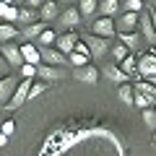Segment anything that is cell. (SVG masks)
<instances>
[{"label": "cell", "instance_id": "6da1fadb", "mask_svg": "<svg viewBox=\"0 0 156 156\" xmlns=\"http://www.w3.org/2000/svg\"><path fill=\"white\" fill-rule=\"evenodd\" d=\"M83 42L89 44V52H91V57H104L107 52H109V47H112V39H107V37H89L86 34L83 37Z\"/></svg>", "mask_w": 156, "mask_h": 156}, {"label": "cell", "instance_id": "7a4b0ae2", "mask_svg": "<svg viewBox=\"0 0 156 156\" xmlns=\"http://www.w3.org/2000/svg\"><path fill=\"white\" fill-rule=\"evenodd\" d=\"M31 86H34V78H23L21 83H18V89H16V94H13V99L5 104V109L8 112H13V109H18V107L23 104V101L29 99V91H31Z\"/></svg>", "mask_w": 156, "mask_h": 156}, {"label": "cell", "instance_id": "3957f363", "mask_svg": "<svg viewBox=\"0 0 156 156\" xmlns=\"http://www.w3.org/2000/svg\"><path fill=\"white\" fill-rule=\"evenodd\" d=\"M140 23V13H133V11H125L122 16H117L115 26H117V34H122V31H135Z\"/></svg>", "mask_w": 156, "mask_h": 156}, {"label": "cell", "instance_id": "277c9868", "mask_svg": "<svg viewBox=\"0 0 156 156\" xmlns=\"http://www.w3.org/2000/svg\"><path fill=\"white\" fill-rule=\"evenodd\" d=\"M18 78H13V76H5V78H0V104L5 107L8 101L13 99V94H16V89H18Z\"/></svg>", "mask_w": 156, "mask_h": 156}, {"label": "cell", "instance_id": "5b68a950", "mask_svg": "<svg viewBox=\"0 0 156 156\" xmlns=\"http://www.w3.org/2000/svg\"><path fill=\"white\" fill-rule=\"evenodd\" d=\"M42 62H44V65H57V68H62L68 62V55L65 52H60L57 50V47H42Z\"/></svg>", "mask_w": 156, "mask_h": 156}, {"label": "cell", "instance_id": "8992f818", "mask_svg": "<svg viewBox=\"0 0 156 156\" xmlns=\"http://www.w3.org/2000/svg\"><path fill=\"white\" fill-rule=\"evenodd\" d=\"M94 34H96V37H107V39H112V37L117 34L115 18H109V16H101V18H96V21H94Z\"/></svg>", "mask_w": 156, "mask_h": 156}, {"label": "cell", "instance_id": "52a82bcc", "mask_svg": "<svg viewBox=\"0 0 156 156\" xmlns=\"http://www.w3.org/2000/svg\"><path fill=\"white\" fill-rule=\"evenodd\" d=\"M3 57L8 60V65L11 68H21L23 65V55H21V47H16V44H11V42H3Z\"/></svg>", "mask_w": 156, "mask_h": 156}, {"label": "cell", "instance_id": "ba28073f", "mask_svg": "<svg viewBox=\"0 0 156 156\" xmlns=\"http://www.w3.org/2000/svg\"><path fill=\"white\" fill-rule=\"evenodd\" d=\"M138 73H140V78L156 76V55L154 52H146V55L138 57Z\"/></svg>", "mask_w": 156, "mask_h": 156}, {"label": "cell", "instance_id": "9c48e42d", "mask_svg": "<svg viewBox=\"0 0 156 156\" xmlns=\"http://www.w3.org/2000/svg\"><path fill=\"white\" fill-rule=\"evenodd\" d=\"M37 78H44V81H62L65 70L57 65H37Z\"/></svg>", "mask_w": 156, "mask_h": 156}, {"label": "cell", "instance_id": "30bf717a", "mask_svg": "<svg viewBox=\"0 0 156 156\" xmlns=\"http://www.w3.org/2000/svg\"><path fill=\"white\" fill-rule=\"evenodd\" d=\"M140 34H143V39H148V42H156V31H154V21H151V8L148 11H140Z\"/></svg>", "mask_w": 156, "mask_h": 156}, {"label": "cell", "instance_id": "8fae6325", "mask_svg": "<svg viewBox=\"0 0 156 156\" xmlns=\"http://www.w3.org/2000/svg\"><path fill=\"white\" fill-rule=\"evenodd\" d=\"M73 78L83 81V83H96V81H99V68H96V65H83V68H76V70H73Z\"/></svg>", "mask_w": 156, "mask_h": 156}, {"label": "cell", "instance_id": "7c38bea8", "mask_svg": "<svg viewBox=\"0 0 156 156\" xmlns=\"http://www.w3.org/2000/svg\"><path fill=\"white\" fill-rule=\"evenodd\" d=\"M76 44H78V34L76 31H68V34H62V37H57V50L60 52H65V55H70L73 50H76Z\"/></svg>", "mask_w": 156, "mask_h": 156}, {"label": "cell", "instance_id": "4fadbf2b", "mask_svg": "<svg viewBox=\"0 0 156 156\" xmlns=\"http://www.w3.org/2000/svg\"><path fill=\"white\" fill-rule=\"evenodd\" d=\"M133 89L138 91V94H143L146 99L151 101V104H156V86L151 83V81H146V78H138V81L133 83Z\"/></svg>", "mask_w": 156, "mask_h": 156}, {"label": "cell", "instance_id": "5bb4252c", "mask_svg": "<svg viewBox=\"0 0 156 156\" xmlns=\"http://www.w3.org/2000/svg\"><path fill=\"white\" fill-rule=\"evenodd\" d=\"M18 21H21L23 26H31V23L42 21V18H39V11H37V8H31V5H23V8H18Z\"/></svg>", "mask_w": 156, "mask_h": 156}, {"label": "cell", "instance_id": "9a60e30c", "mask_svg": "<svg viewBox=\"0 0 156 156\" xmlns=\"http://www.w3.org/2000/svg\"><path fill=\"white\" fill-rule=\"evenodd\" d=\"M21 55H23V62H31V65H42V52H39L37 47L31 44V42H26V44L21 47Z\"/></svg>", "mask_w": 156, "mask_h": 156}, {"label": "cell", "instance_id": "2e32d148", "mask_svg": "<svg viewBox=\"0 0 156 156\" xmlns=\"http://www.w3.org/2000/svg\"><path fill=\"white\" fill-rule=\"evenodd\" d=\"M104 73H107L109 81H115V83H120V86H122V83H130V76L122 70V68H117V65H107Z\"/></svg>", "mask_w": 156, "mask_h": 156}, {"label": "cell", "instance_id": "e0dca14e", "mask_svg": "<svg viewBox=\"0 0 156 156\" xmlns=\"http://www.w3.org/2000/svg\"><path fill=\"white\" fill-rule=\"evenodd\" d=\"M117 37H120V42H122L130 52H135L140 47V37H143V34H138V31H122V34H117Z\"/></svg>", "mask_w": 156, "mask_h": 156}, {"label": "cell", "instance_id": "ac0fdd59", "mask_svg": "<svg viewBox=\"0 0 156 156\" xmlns=\"http://www.w3.org/2000/svg\"><path fill=\"white\" fill-rule=\"evenodd\" d=\"M78 21H81V11H78V8H68L65 13H60V23L68 29V31H70Z\"/></svg>", "mask_w": 156, "mask_h": 156}, {"label": "cell", "instance_id": "d6986e66", "mask_svg": "<svg viewBox=\"0 0 156 156\" xmlns=\"http://www.w3.org/2000/svg\"><path fill=\"white\" fill-rule=\"evenodd\" d=\"M39 18H42V21L60 18V13H57V3H55V0H44V5L39 8Z\"/></svg>", "mask_w": 156, "mask_h": 156}, {"label": "cell", "instance_id": "ffe728a7", "mask_svg": "<svg viewBox=\"0 0 156 156\" xmlns=\"http://www.w3.org/2000/svg\"><path fill=\"white\" fill-rule=\"evenodd\" d=\"M0 21H5V23L18 21V8L13 3H0Z\"/></svg>", "mask_w": 156, "mask_h": 156}, {"label": "cell", "instance_id": "44dd1931", "mask_svg": "<svg viewBox=\"0 0 156 156\" xmlns=\"http://www.w3.org/2000/svg\"><path fill=\"white\" fill-rule=\"evenodd\" d=\"M99 13L101 16H117L120 13V0H101L99 3Z\"/></svg>", "mask_w": 156, "mask_h": 156}, {"label": "cell", "instance_id": "7402d4cb", "mask_svg": "<svg viewBox=\"0 0 156 156\" xmlns=\"http://www.w3.org/2000/svg\"><path fill=\"white\" fill-rule=\"evenodd\" d=\"M47 29V21H37V23H31V26H26L23 29V39H39V34Z\"/></svg>", "mask_w": 156, "mask_h": 156}, {"label": "cell", "instance_id": "603a6c76", "mask_svg": "<svg viewBox=\"0 0 156 156\" xmlns=\"http://www.w3.org/2000/svg\"><path fill=\"white\" fill-rule=\"evenodd\" d=\"M39 50H42V47H52V44H57V34L52 31V29H44V31L39 34Z\"/></svg>", "mask_w": 156, "mask_h": 156}, {"label": "cell", "instance_id": "cb8c5ba5", "mask_svg": "<svg viewBox=\"0 0 156 156\" xmlns=\"http://www.w3.org/2000/svg\"><path fill=\"white\" fill-rule=\"evenodd\" d=\"M78 11H81V16H91L99 11V0H78Z\"/></svg>", "mask_w": 156, "mask_h": 156}, {"label": "cell", "instance_id": "d4e9b609", "mask_svg": "<svg viewBox=\"0 0 156 156\" xmlns=\"http://www.w3.org/2000/svg\"><path fill=\"white\" fill-rule=\"evenodd\" d=\"M13 37H18V31H16V26L13 23H0V42H11Z\"/></svg>", "mask_w": 156, "mask_h": 156}, {"label": "cell", "instance_id": "484cf974", "mask_svg": "<svg viewBox=\"0 0 156 156\" xmlns=\"http://www.w3.org/2000/svg\"><path fill=\"white\" fill-rule=\"evenodd\" d=\"M68 62H70L73 68H83V65H89V55H83V52H76V50H73L70 55H68Z\"/></svg>", "mask_w": 156, "mask_h": 156}, {"label": "cell", "instance_id": "4316f807", "mask_svg": "<svg viewBox=\"0 0 156 156\" xmlns=\"http://www.w3.org/2000/svg\"><path fill=\"white\" fill-rule=\"evenodd\" d=\"M117 94H120V99H122L125 104H133V99H135V89L130 83H122L120 89H117Z\"/></svg>", "mask_w": 156, "mask_h": 156}, {"label": "cell", "instance_id": "83f0119b", "mask_svg": "<svg viewBox=\"0 0 156 156\" xmlns=\"http://www.w3.org/2000/svg\"><path fill=\"white\" fill-rule=\"evenodd\" d=\"M128 55H130V50H128V47L122 44V42H120V44H115V47H112V57H115L117 62H122V60H125V57H128Z\"/></svg>", "mask_w": 156, "mask_h": 156}, {"label": "cell", "instance_id": "f1b7e54d", "mask_svg": "<svg viewBox=\"0 0 156 156\" xmlns=\"http://www.w3.org/2000/svg\"><path fill=\"white\" fill-rule=\"evenodd\" d=\"M143 122L148 125L151 130H156V109H154V107H146V109H143Z\"/></svg>", "mask_w": 156, "mask_h": 156}, {"label": "cell", "instance_id": "f546056e", "mask_svg": "<svg viewBox=\"0 0 156 156\" xmlns=\"http://www.w3.org/2000/svg\"><path fill=\"white\" fill-rule=\"evenodd\" d=\"M21 76H23V78H37V65L23 62V65H21Z\"/></svg>", "mask_w": 156, "mask_h": 156}, {"label": "cell", "instance_id": "4dcf8cb0", "mask_svg": "<svg viewBox=\"0 0 156 156\" xmlns=\"http://www.w3.org/2000/svg\"><path fill=\"white\" fill-rule=\"evenodd\" d=\"M44 91H47V81H42V83H34L31 91H29V99H34V96H39V94H44Z\"/></svg>", "mask_w": 156, "mask_h": 156}, {"label": "cell", "instance_id": "1f68e13d", "mask_svg": "<svg viewBox=\"0 0 156 156\" xmlns=\"http://www.w3.org/2000/svg\"><path fill=\"white\" fill-rule=\"evenodd\" d=\"M125 11L140 13V11H143V3H140V0H125Z\"/></svg>", "mask_w": 156, "mask_h": 156}, {"label": "cell", "instance_id": "d6a6232c", "mask_svg": "<svg viewBox=\"0 0 156 156\" xmlns=\"http://www.w3.org/2000/svg\"><path fill=\"white\" fill-rule=\"evenodd\" d=\"M13 130H16V125H13V120H3V125H0V133H5L8 138L13 135Z\"/></svg>", "mask_w": 156, "mask_h": 156}, {"label": "cell", "instance_id": "836d02e7", "mask_svg": "<svg viewBox=\"0 0 156 156\" xmlns=\"http://www.w3.org/2000/svg\"><path fill=\"white\" fill-rule=\"evenodd\" d=\"M8 70H11V65H8V60L3 57V52H0V76H8Z\"/></svg>", "mask_w": 156, "mask_h": 156}, {"label": "cell", "instance_id": "e575fe53", "mask_svg": "<svg viewBox=\"0 0 156 156\" xmlns=\"http://www.w3.org/2000/svg\"><path fill=\"white\" fill-rule=\"evenodd\" d=\"M26 5H31V8H42V5H44V0H26Z\"/></svg>", "mask_w": 156, "mask_h": 156}, {"label": "cell", "instance_id": "d590c367", "mask_svg": "<svg viewBox=\"0 0 156 156\" xmlns=\"http://www.w3.org/2000/svg\"><path fill=\"white\" fill-rule=\"evenodd\" d=\"M5 143H8V135H5V133H0V148H3Z\"/></svg>", "mask_w": 156, "mask_h": 156}, {"label": "cell", "instance_id": "8d00e7d4", "mask_svg": "<svg viewBox=\"0 0 156 156\" xmlns=\"http://www.w3.org/2000/svg\"><path fill=\"white\" fill-rule=\"evenodd\" d=\"M151 21H154V31H156V11H151Z\"/></svg>", "mask_w": 156, "mask_h": 156}, {"label": "cell", "instance_id": "74e56055", "mask_svg": "<svg viewBox=\"0 0 156 156\" xmlns=\"http://www.w3.org/2000/svg\"><path fill=\"white\" fill-rule=\"evenodd\" d=\"M146 81H151V83H154V86H156V76H151V78H146Z\"/></svg>", "mask_w": 156, "mask_h": 156}, {"label": "cell", "instance_id": "f35d334b", "mask_svg": "<svg viewBox=\"0 0 156 156\" xmlns=\"http://www.w3.org/2000/svg\"><path fill=\"white\" fill-rule=\"evenodd\" d=\"M13 3H26V0H13Z\"/></svg>", "mask_w": 156, "mask_h": 156}, {"label": "cell", "instance_id": "ab89813d", "mask_svg": "<svg viewBox=\"0 0 156 156\" xmlns=\"http://www.w3.org/2000/svg\"><path fill=\"white\" fill-rule=\"evenodd\" d=\"M0 3H13V0H0Z\"/></svg>", "mask_w": 156, "mask_h": 156}, {"label": "cell", "instance_id": "60d3db41", "mask_svg": "<svg viewBox=\"0 0 156 156\" xmlns=\"http://www.w3.org/2000/svg\"><path fill=\"white\" fill-rule=\"evenodd\" d=\"M62 3H68V5H70V3H73V0H62Z\"/></svg>", "mask_w": 156, "mask_h": 156}, {"label": "cell", "instance_id": "b9f144b4", "mask_svg": "<svg viewBox=\"0 0 156 156\" xmlns=\"http://www.w3.org/2000/svg\"><path fill=\"white\" fill-rule=\"evenodd\" d=\"M154 11H156V0H154Z\"/></svg>", "mask_w": 156, "mask_h": 156}, {"label": "cell", "instance_id": "7bdbcfd3", "mask_svg": "<svg viewBox=\"0 0 156 156\" xmlns=\"http://www.w3.org/2000/svg\"><path fill=\"white\" fill-rule=\"evenodd\" d=\"M154 151H156V140H154Z\"/></svg>", "mask_w": 156, "mask_h": 156}, {"label": "cell", "instance_id": "ee69618b", "mask_svg": "<svg viewBox=\"0 0 156 156\" xmlns=\"http://www.w3.org/2000/svg\"><path fill=\"white\" fill-rule=\"evenodd\" d=\"M0 125H3V120H0Z\"/></svg>", "mask_w": 156, "mask_h": 156}]
</instances>
